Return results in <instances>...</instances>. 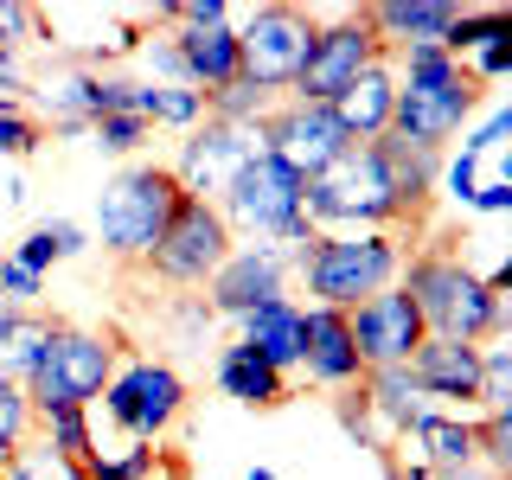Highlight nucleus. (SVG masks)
Returning a JSON list of instances; mask_svg holds the SVG:
<instances>
[{
  "label": "nucleus",
  "instance_id": "obj_4",
  "mask_svg": "<svg viewBox=\"0 0 512 480\" xmlns=\"http://www.w3.org/2000/svg\"><path fill=\"white\" fill-rule=\"evenodd\" d=\"M122 352H128L122 333H90V327L58 320L52 340H45V352H39V372L26 378L32 423H39V416H52V410H90V397L109 391Z\"/></svg>",
  "mask_w": 512,
  "mask_h": 480
},
{
  "label": "nucleus",
  "instance_id": "obj_45",
  "mask_svg": "<svg viewBox=\"0 0 512 480\" xmlns=\"http://www.w3.org/2000/svg\"><path fill=\"white\" fill-rule=\"evenodd\" d=\"M429 480H506V474H493V468H455V474H429Z\"/></svg>",
  "mask_w": 512,
  "mask_h": 480
},
{
  "label": "nucleus",
  "instance_id": "obj_8",
  "mask_svg": "<svg viewBox=\"0 0 512 480\" xmlns=\"http://www.w3.org/2000/svg\"><path fill=\"white\" fill-rule=\"evenodd\" d=\"M314 13L308 7H256L250 26L237 32V77L250 90H295L301 64L314 52Z\"/></svg>",
  "mask_w": 512,
  "mask_h": 480
},
{
  "label": "nucleus",
  "instance_id": "obj_9",
  "mask_svg": "<svg viewBox=\"0 0 512 480\" xmlns=\"http://www.w3.org/2000/svg\"><path fill=\"white\" fill-rule=\"evenodd\" d=\"M308 218L314 224H391L397 237V199H391V180H384L378 154L365 148H346L340 160H333L327 173H314L308 180Z\"/></svg>",
  "mask_w": 512,
  "mask_h": 480
},
{
  "label": "nucleus",
  "instance_id": "obj_23",
  "mask_svg": "<svg viewBox=\"0 0 512 480\" xmlns=\"http://www.w3.org/2000/svg\"><path fill=\"white\" fill-rule=\"evenodd\" d=\"M244 346H250L263 365H276V372L288 378V372L301 365V308H295L288 295L263 301V308H250V314H244Z\"/></svg>",
  "mask_w": 512,
  "mask_h": 480
},
{
  "label": "nucleus",
  "instance_id": "obj_22",
  "mask_svg": "<svg viewBox=\"0 0 512 480\" xmlns=\"http://www.w3.org/2000/svg\"><path fill=\"white\" fill-rule=\"evenodd\" d=\"M359 391H365V404H372V423H378V436L384 442H410V429L423 423V391L410 384L404 365H384V372H365L359 378Z\"/></svg>",
  "mask_w": 512,
  "mask_h": 480
},
{
  "label": "nucleus",
  "instance_id": "obj_24",
  "mask_svg": "<svg viewBox=\"0 0 512 480\" xmlns=\"http://www.w3.org/2000/svg\"><path fill=\"white\" fill-rule=\"evenodd\" d=\"M410 455L429 474H455V468H480V436L474 416H423L410 429Z\"/></svg>",
  "mask_w": 512,
  "mask_h": 480
},
{
  "label": "nucleus",
  "instance_id": "obj_44",
  "mask_svg": "<svg viewBox=\"0 0 512 480\" xmlns=\"http://www.w3.org/2000/svg\"><path fill=\"white\" fill-rule=\"evenodd\" d=\"M154 474H160V480H186L192 468H186V455H180V448H160V461H154Z\"/></svg>",
  "mask_w": 512,
  "mask_h": 480
},
{
  "label": "nucleus",
  "instance_id": "obj_6",
  "mask_svg": "<svg viewBox=\"0 0 512 480\" xmlns=\"http://www.w3.org/2000/svg\"><path fill=\"white\" fill-rule=\"evenodd\" d=\"M186 192L173 180V167H160V160H141V167H122L116 180L96 192V218H103V250L116 256V263L141 269V256L160 244V231H167L173 205H180Z\"/></svg>",
  "mask_w": 512,
  "mask_h": 480
},
{
  "label": "nucleus",
  "instance_id": "obj_37",
  "mask_svg": "<svg viewBox=\"0 0 512 480\" xmlns=\"http://www.w3.org/2000/svg\"><path fill=\"white\" fill-rule=\"evenodd\" d=\"M45 32V13L39 7H20V0H0V45H13L20 52L26 39H39Z\"/></svg>",
  "mask_w": 512,
  "mask_h": 480
},
{
  "label": "nucleus",
  "instance_id": "obj_28",
  "mask_svg": "<svg viewBox=\"0 0 512 480\" xmlns=\"http://www.w3.org/2000/svg\"><path fill=\"white\" fill-rule=\"evenodd\" d=\"M0 480H84V474H77L45 436H26L7 461H0Z\"/></svg>",
  "mask_w": 512,
  "mask_h": 480
},
{
  "label": "nucleus",
  "instance_id": "obj_15",
  "mask_svg": "<svg viewBox=\"0 0 512 480\" xmlns=\"http://www.w3.org/2000/svg\"><path fill=\"white\" fill-rule=\"evenodd\" d=\"M365 148L378 154L384 180H391V199H397V231H423L429 224V205H436V180H442V154L429 148H410V141H397L391 128H384L378 141H365Z\"/></svg>",
  "mask_w": 512,
  "mask_h": 480
},
{
  "label": "nucleus",
  "instance_id": "obj_26",
  "mask_svg": "<svg viewBox=\"0 0 512 480\" xmlns=\"http://www.w3.org/2000/svg\"><path fill=\"white\" fill-rule=\"evenodd\" d=\"M52 327H58V320L39 314V308H20V314H13V327L0 333V378L26 391V378L39 372V352H45V340H52Z\"/></svg>",
  "mask_w": 512,
  "mask_h": 480
},
{
  "label": "nucleus",
  "instance_id": "obj_27",
  "mask_svg": "<svg viewBox=\"0 0 512 480\" xmlns=\"http://www.w3.org/2000/svg\"><path fill=\"white\" fill-rule=\"evenodd\" d=\"M32 429H39V436L52 442L58 455H64V461H71V468H77V474H84L90 461H96V436H90V410H52V416H39V423H32Z\"/></svg>",
  "mask_w": 512,
  "mask_h": 480
},
{
  "label": "nucleus",
  "instance_id": "obj_11",
  "mask_svg": "<svg viewBox=\"0 0 512 480\" xmlns=\"http://www.w3.org/2000/svg\"><path fill=\"white\" fill-rule=\"evenodd\" d=\"M103 416L122 429L128 442H160L173 423L186 416V378L173 365H154V359H135L128 372L109 378L103 391Z\"/></svg>",
  "mask_w": 512,
  "mask_h": 480
},
{
  "label": "nucleus",
  "instance_id": "obj_2",
  "mask_svg": "<svg viewBox=\"0 0 512 480\" xmlns=\"http://www.w3.org/2000/svg\"><path fill=\"white\" fill-rule=\"evenodd\" d=\"M397 64H404V77H397V103H391V135L442 154V141H455L461 122L487 103V84L468 64L448 58L442 45H410V52H397Z\"/></svg>",
  "mask_w": 512,
  "mask_h": 480
},
{
  "label": "nucleus",
  "instance_id": "obj_36",
  "mask_svg": "<svg viewBox=\"0 0 512 480\" xmlns=\"http://www.w3.org/2000/svg\"><path fill=\"white\" fill-rule=\"evenodd\" d=\"M90 135H96L103 154H135L141 141H148V122L141 116H103V122H90Z\"/></svg>",
  "mask_w": 512,
  "mask_h": 480
},
{
  "label": "nucleus",
  "instance_id": "obj_21",
  "mask_svg": "<svg viewBox=\"0 0 512 480\" xmlns=\"http://www.w3.org/2000/svg\"><path fill=\"white\" fill-rule=\"evenodd\" d=\"M180 71L199 96H218L224 84H237V26H205V32H173Z\"/></svg>",
  "mask_w": 512,
  "mask_h": 480
},
{
  "label": "nucleus",
  "instance_id": "obj_29",
  "mask_svg": "<svg viewBox=\"0 0 512 480\" xmlns=\"http://www.w3.org/2000/svg\"><path fill=\"white\" fill-rule=\"evenodd\" d=\"M500 32H512V13L506 7H480V13H455V26L442 32V52L455 64H468V52H480L487 39H500Z\"/></svg>",
  "mask_w": 512,
  "mask_h": 480
},
{
  "label": "nucleus",
  "instance_id": "obj_42",
  "mask_svg": "<svg viewBox=\"0 0 512 480\" xmlns=\"http://www.w3.org/2000/svg\"><path fill=\"white\" fill-rule=\"evenodd\" d=\"M468 205H480V212H506V205H512V186L506 180H487V186H474Z\"/></svg>",
  "mask_w": 512,
  "mask_h": 480
},
{
  "label": "nucleus",
  "instance_id": "obj_7",
  "mask_svg": "<svg viewBox=\"0 0 512 480\" xmlns=\"http://www.w3.org/2000/svg\"><path fill=\"white\" fill-rule=\"evenodd\" d=\"M231 256V224L218 218L212 199H180L160 231V244L141 256V276L167 282V288H205Z\"/></svg>",
  "mask_w": 512,
  "mask_h": 480
},
{
  "label": "nucleus",
  "instance_id": "obj_47",
  "mask_svg": "<svg viewBox=\"0 0 512 480\" xmlns=\"http://www.w3.org/2000/svg\"><path fill=\"white\" fill-rule=\"evenodd\" d=\"M244 480H276V474H269V468H250V474H244Z\"/></svg>",
  "mask_w": 512,
  "mask_h": 480
},
{
  "label": "nucleus",
  "instance_id": "obj_10",
  "mask_svg": "<svg viewBox=\"0 0 512 480\" xmlns=\"http://www.w3.org/2000/svg\"><path fill=\"white\" fill-rule=\"evenodd\" d=\"M250 141H256L263 154H276L288 173H301V180L327 173L346 148H359V141H352L346 128L333 122L327 103H282V109H263V116L250 122Z\"/></svg>",
  "mask_w": 512,
  "mask_h": 480
},
{
  "label": "nucleus",
  "instance_id": "obj_48",
  "mask_svg": "<svg viewBox=\"0 0 512 480\" xmlns=\"http://www.w3.org/2000/svg\"><path fill=\"white\" fill-rule=\"evenodd\" d=\"M0 109H20V103H13V96H0Z\"/></svg>",
  "mask_w": 512,
  "mask_h": 480
},
{
  "label": "nucleus",
  "instance_id": "obj_33",
  "mask_svg": "<svg viewBox=\"0 0 512 480\" xmlns=\"http://www.w3.org/2000/svg\"><path fill=\"white\" fill-rule=\"evenodd\" d=\"M333 416H340V429H346V436L359 442V448H372V455H384V448H391V442L378 436V423H372V404H365V391H359V384L333 397Z\"/></svg>",
  "mask_w": 512,
  "mask_h": 480
},
{
  "label": "nucleus",
  "instance_id": "obj_43",
  "mask_svg": "<svg viewBox=\"0 0 512 480\" xmlns=\"http://www.w3.org/2000/svg\"><path fill=\"white\" fill-rule=\"evenodd\" d=\"M20 90H26V77L13 71V45H0V96H13V103H20Z\"/></svg>",
  "mask_w": 512,
  "mask_h": 480
},
{
  "label": "nucleus",
  "instance_id": "obj_5",
  "mask_svg": "<svg viewBox=\"0 0 512 480\" xmlns=\"http://www.w3.org/2000/svg\"><path fill=\"white\" fill-rule=\"evenodd\" d=\"M308 180L288 173L276 154L256 148L237 180L218 192V218L231 231H250V237H276V244H314V218H308Z\"/></svg>",
  "mask_w": 512,
  "mask_h": 480
},
{
  "label": "nucleus",
  "instance_id": "obj_20",
  "mask_svg": "<svg viewBox=\"0 0 512 480\" xmlns=\"http://www.w3.org/2000/svg\"><path fill=\"white\" fill-rule=\"evenodd\" d=\"M455 13L461 7H448V0H384V7H365V20L384 39V52H410V45H442Z\"/></svg>",
  "mask_w": 512,
  "mask_h": 480
},
{
  "label": "nucleus",
  "instance_id": "obj_32",
  "mask_svg": "<svg viewBox=\"0 0 512 480\" xmlns=\"http://www.w3.org/2000/svg\"><path fill=\"white\" fill-rule=\"evenodd\" d=\"M154 461H160V448L154 442H128L122 455H96L90 468H84V480H154Z\"/></svg>",
  "mask_w": 512,
  "mask_h": 480
},
{
  "label": "nucleus",
  "instance_id": "obj_13",
  "mask_svg": "<svg viewBox=\"0 0 512 480\" xmlns=\"http://www.w3.org/2000/svg\"><path fill=\"white\" fill-rule=\"evenodd\" d=\"M256 154V141H250V128H237V122H218V116H199L192 122V135L180 141V160H173V180H180L186 199H212L218 205V192L237 180V167Z\"/></svg>",
  "mask_w": 512,
  "mask_h": 480
},
{
  "label": "nucleus",
  "instance_id": "obj_41",
  "mask_svg": "<svg viewBox=\"0 0 512 480\" xmlns=\"http://www.w3.org/2000/svg\"><path fill=\"white\" fill-rule=\"evenodd\" d=\"M39 231H45V244H52V256H58V263H64V256H77V250H84V231H77L71 218H45Z\"/></svg>",
  "mask_w": 512,
  "mask_h": 480
},
{
  "label": "nucleus",
  "instance_id": "obj_34",
  "mask_svg": "<svg viewBox=\"0 0 512 480\" xmlns=\"http://www.w3.org/2000/svg\"><path fill=\"white\" fill-rule=\"evenodd\" d=\"M474 436H480V468L506 474V468H512V410L474 416Z\"/></svg>",
  "mask_w": 512,
  "mask_h": 480
},
{
  "label": "nucleus",
  "instance_id": "obj_19",
  "mask_svg": "<svg viewBox=\"0 0 512 480\" xmlns=\"http://www.w3.org/2000/svg\"><path fill=\"white\" fill-rule=\"evenodd\" d=\"M391 103H397V71H391V58H384V64H365L327 109L352 141H378L384 128H391Z\"/></svg>",
  "mask_w": 512,
  "mask_h": 480
},
{
  "label": "nucleus",
  "instance_id": "obj_38",
  "mask_svg": "<svg viewBox=\"0 0 512 480\" xmlns=\"http://www.w3.org/2000/svg\"><path fill=\"white\" fill-rule=\"evenodd\" d=\"M39 295H45V276H32L13 256H0V301H7V308H32Z\"/></svg>",
  "mask_w": 512,
  "mask_h": 480
},
{
  "label": "nucleus",
  "instance_id": "obj_1",
  "mask_svg": "<svg viewBox=\"0 0 512 480\" xmlns=\"http://www.w3.org/2000/svg\"><path fill=\"white\" fill-rule=\"evenodd\" d=\"M468 237H436V244H423L410 256V282L404 295L416 301V314H423V333L429 340H461V346H487L500 340L512 327L506 314V295H493L487 282L468 269V256H461Z\"/></svg>",
  "mask_w": 512,
  "mask_h": 480
},
{
  "label": "nucleus",
  "instance_id": "obj_39",
  "mask_svg": "<svg viewBox=\"0 0 512 480\" xmlns=\"http://www.w3.org/2000/svg\"><path fill=\"white\" fill-rule=\"evenodd\" d=\"M205 116V96L192 90V84H167L160 90V122H173V128H192Z\"/></svg>",
  "mask_w": 512,
  "mask_h": 480
},
{
  "label": "nucleus",
  "instance_id": "obj_35",
  "mask_svg": "<svg viewBox=\"0 0 512 480\" xmlns=\"http://www.w3.org/2000/svg\"><path fill=\"white\" fill-rule=\"evenodd\" d=\"M32 436V404H26V391L20 384H7L0 378V461L13 455V448H20Z\"/></svg>",
  "mask_w": 512,
  "mask_h": 480
},
{
  "label": "nucleus",
  "instance_id": "obj_18",
  "mask_svg": "<svg viewBox=\"0 0 512 480\" xmlns=\"http://www.w3.org/2000/svg\"><path fill=\"white\" fill-rule=\"evenodd\" d=\"M410 384L423 397H448V404H480V346L461 340H423L410 352Z\"/></svg>",
  "mask_w": 512,
  "mask_h": 480
},
{
  "label": "nucleus",
  "instance_id": "obj_30",
  "mask_svg": "<svg viewBox=\"0 0 512 480\" xmlns=\"http://www.w3.org/2000/svg\"><path fill=\"white\" fill-rule=\"evenodd\" d=\"M512 410V346H480V416Z\"/></svg>",
  "mask_w": 512,
  "mask_h": 480
},
{
  "label": "nucleus",
  "instance_id": "obj_31",
  "mask_svg": "<svg viewBox=\"0 0 512 480\" xmlns=\"http://www.w3.org/2000/svg\"><path fill=\"white\" fill-rule=\"evenodd\" d=\"M52 141V128H45L39 116H26V109H0V154L7 160H32Z\"/></svg>",
  "mask_w": 512,
  "mask_h": 480
},
{
  "label": "nucleus",
  "instance_id": "obj_40",
  "mask_svg": "<svg viewBox=\"0 0 512 480\" xmlns=\"http://www.w3.org/2000/svg\"><path fill=\"white\" fill-rule=\"evenodd\" d=\"M468 71L480 77V84H500V77L512 71V32H500V39H487V45H480Z\"/></svg>",
  "mask_w": 512,
  "mask_h": 480
},
{
  "label": "nucleus",
  "instance_id": "obj_25",
  "mask_svg": "<svg viewBox=\"0 0 512 480\" xmlns=\"http://www.w3.org/2000/svg\"><path fill=\"white\" fill-rule=\"evenodd\" d=\"M218 391H224V397H237L244 410H282V404H288V378L276 372V365L256 359L244 340L218 352Z\"/></svg>",
  "mask_w": 512,
  "mask_h": 480
},
{
  "label": "nucleus",
  "instance_id": "obj_46",
  "mask_svg": "<svg viewBox=\"0 0 512 480\" xmlns=\"http://www.w3.org/2000/svg\"><path fill=\"white\" fill-rule=\"evenodd\" d=\"M13 314H20V308H7V301H0V333H7V327H13Z\"/></svg>",
  "mask_w": 512,
  "mask_h": 480
},
{
  "label": "nucleus",
  "instance_id": "obj_12",
  "mask_svg": "<svg viewBox=\"0 0 512 480\" xmlns=\"http://www.w3.org/2000/svg\"><path fill=\"white\" fill-rule=\"evenodd\" d=\"M384 58L391 52H384V39L372 32V20H365V7L346 13L340 26H320L314 52H308V64H301V77H295V103H333L365 64H384Z\"/></svg>",
  "mask_w": 512,
  "mask_h": 480
},
{
  "label": "nucleus",
  "instance_id": "obj_3",
  "mask_svg": "<svg viewBox=\"0 0 512 480\" xmlns=\"http://www.w3.org/2000/svg\"><path fill=\"white\" fill-rule=\"evenodd\" d=\"M301 276L320 308L352 314L359 301H372L378 288H397L404 276V237L391 231H359V237H327L314 231V244H301Z\"/></svg>",
  "mask_w": 512,
  "mask_h": 480
},
{
  "label": "nucleus",
  "instance_id": "obj_16",
  "mask_svg": "<svg viewBox=\"0 0 512 480\" xmlns=\"http://www.w3.org/2000/svg\"><path fill=\"white\" fill-rule=\"evenodd\" d=\"M282 269H288V263H282V250H276V244L231 250V256H224V269H218L212 282H205V295H212L205 308L244 320L250 308H263V301H276V295H282Z\"/></svg>",
  "mask_w": 512,
  "mask_h": 480
},
{
  "label": "nucleus",
  "instance_id": "obj_14",
  "mask_svg": "<svg viewBox=\"0 0 512 480\" xmlns=\"http://www.w3.org/2000/svg\"><path fill=\"white\" fill-rule=\"evenodd\" d=\"M352 327V346H359V365L365 372H384V365H410V352L429 340L423 333V314H416V301L404 288H378L372 301H359V308L346 314Z\"/></svg>",
  "mask_w": 512,
  "mask_h": 480
},
{
  "label": "nucleus",
  "instance_id": "obj_17",
  "mask_svg": "<svg viewBox=\"0 0 512 480\" xmlns=\"http://www.w3.org/2000/svg\"><path fill=\"white\" fill-rule=\"evenodd\" d=\"M301 372H308L320 391H352L365 378L359 346H352V327L340 308H308L301 314Z\"/></svg>",
  "mask_w": 512,
  "mask_h": 480
}]
</instances>
